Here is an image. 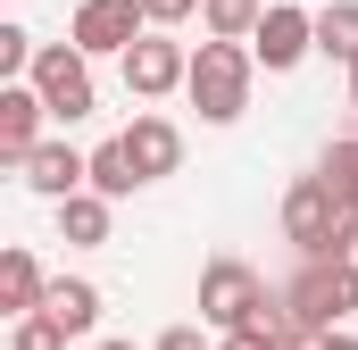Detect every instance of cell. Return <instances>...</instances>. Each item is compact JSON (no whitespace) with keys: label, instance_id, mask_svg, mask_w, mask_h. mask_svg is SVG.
Wrapping results in <instances>:
<instances>
[{"label":"cell","instance_id":"cell-1","mask_svg":"<svg viewBox=\"0 0 358 350\" xmlns=\"http://www.w3.org/2000/svg\"><path fill=\"white\" fill-rule=\"evenodd\" d=\"M358 309V259H308L300 267V284L292 292H275L267 317L259 326H317V334H334V317H350Z\"/></svg>","mask_w":358,"mask_h":350},{"label":"cell","instance_id":"cell-2","mask_svg":"<svg viewBox=\"0 0 358 350\" xmlns=\"http://www.w3.org/2000/svg\"><path fill=\"white\" fill-rule=\"evenodd\" d=\"M283 234L300 242V259H350L358 251V209H342L317 175H300L283 192Z\"/></svg>","mask_w":358,"mask_h":350},{"label":"cell","instance_id":"cell-3","mask_svg":"<svg viewBox=\"0 0 358 350\" xmlns=\"http://www.w3.org/2000/svg\"><path fill=\"white\" fill-rule=\"evenodd\" d=\"M183 92H192V108H200L208 125H234L242 100H250V50H242V42H200Z\"/></svg>","mask_w":358,"mask_h":350},{"label":"cell","instance_id":"cell-4","mask_svg":"<svg viewBox=\"0 0 358 350\" xmlns=\"http://www.w3.org/2000/svg\"><path fill=\"white\" fill-rule=\"evenodd\" d=\"M267 300H275V292H267L242 259H217L208 275H200V326H217V334L259 326V317H267Z\"/></svg>","mask_w":358,"mask_h":350},{"label":"cell","instance_id":"cell-5","mask_svg":"<svg viewBox=\"0 0 358 350\" xmlns=\"http://www.w3.org/2000/svg\"><path fill=\"white\" fill-rule=\"evenodd\" d=\"M34 92H42V108H50V117H67V125L100 108V100H92V59L76 50V42H50V50L34 59Z\"/></svg>","mask_w":358,"mask_h":350},{"label":"cell","instance_id":"cell-6","mask_svg":"<svg viewBox=\"0 0 358 350\" xmlns=\"http://www.w3.org/2000/svg\"><path fill=\"white\" fill-rule=\"evenodd\" d=\"M142 25H150L142 0H84V8H76V50H84V59H108V50L125 59V50L142 42Z\"/></svg>","mask_w":358,"mask_h":350},{"label":"cell","instance_id":"cell-7","mask_svg":"<svg viewBox=\"0 0 358 350\" xmlns=\"http://www.w3.org/2000/svg\"><path fill=\"white\" fill-rule=\"evenodd\" d=\"M176 84H192V59H183L176 42L142 34V42L125 50V92H134V100H159V92H176Z\"/></svg>","mask_w":358,"mask_h":350},{"label":"cell","instance_id":"cell-8","mask_svg":"<svg viewBox=\"0 0 358 350\" xmlns=\"http://www.w3.org/2000/svg\"><path fill=\"white\" fill-rule=\"evenodd\" d=\"M42 117H50V108H42L34 84H0V159H8V167H25V159L42 150Z\"/></svg>","mask_w":358,"mask_h":350},{"label":"cell","instance_id":"cell-9","mask_svg":"<svg viewBox=\"0 0 358 350\" xmlns=\"http://www.w3.org/2000/svg\"><path fill=\"white\" fill-rule=\"evenodd\" d=\"M308 50H317V17H308V8H267V25L250 34V59H267L275 76L300 67Z\"/></svg>","mask_w":358,"mask_h":350},{"label":"cell","instance_id":"cell-10","mask_svg":"<svg viewBox=\"0 0 358 350\" xmlns=\"http://www.w3.org/2000/svg\"><path fill=\"white\" fill-rule=\"evenodd\" d=\"M25 183H34L42 200H76V192L92 183V159H84V150H67V142H42V150L25 159Z\"/></svg>","mask_w":358,"mask_h":350},{"label":"cell","instance_id":"cell-11","mask_svg":"<svg viewBox=\"0 0 358 350\" xmlns=\"http://www.w3.org/2000/svg\"><path fill=\"white\" fill-rule=\"evenodd\" d=\"M117 142L134 150V167H142V183L176 175V159H183V134L167 125V117H134V134H117Z\"/></svg>","mask_w":358,"mask_h":350},{"label":"cell","instance_id":"cell-12","mask_svg":"<svg viewBox=\"0 0 358 350\" xmlns=\"http://www.w3.org/2000/svg\"><path fill=\"white\" fill-rule=\"evenodd\" d=\"M42 292H50V284H42V267H34V251H8V259H0V309L34 317V309H42Z\"/></svg>","mask_w":358,"mask_h":350},{"label":"cell","instance_id":"cell-13","mask_svg":"<svg viewBox=\"0 0 358 350\" xmlns=\"http://www.w3.org/2000/svg\"><path fill=\"white\" fill-rule=\"evenodd\" d=\"M42 309H50L67 334H92V317H100V292H92V284H76V275H59V284L42 292Z\"/></svg>","mask_w":358,"mask_h":350},{"label":"cell","instance_id":"cell-14","mask_svg":"<svg viewBox=\"0 0 358 350\" xmlns=\"http://www.w3.org/2000/svg\"><path fill=\"white\" fill-rule=\"evenodd\" d=\"M317 50H325V59H342V67H358V0L317 8Z\"/></svg>","mask_w":358,"mask_h":350},{"label":"cell","instance_id":"cell-15","mask_svg":"<svg viewBox=\"0 0 358 350\" xmlns=\"http://www.w3.org/2000/svg\"><path fill=\"white\" fill-rule=\"evenodd\" d=\"M200 17H208V42H250L267 25V0H208Z\"/></svg>","mask_w":358,"mask_h":350},{"label":"cell","instance_id":"cell-16","mask_svg":"<svg viewBox=\"0 0 358 350\" xmlns=\"http://www.w3.org/2000/svg\"><path fill=\"white\" fill-rule=\"evenodd\" d=\"M134 183H142V167H134L125 142H100V150H92V192H100V200H125Z\"/></svg>","mask_w":358,"mask_h":350},{"label":"cell","instance_id":"cell-17","mask_svg":"<svg viewBox=\"0 0 358 350\" xmlns=\"http://www.w3.org/2000/svg\"><path fill=\"white\" fill-rule=\"evenodd\" d=\"M59 234H67V242H108V200H100V192H76V200H59Z\"/></svg>","mask_w":358,"mask_h":350},{"label":"cell","instance_id":"cell-18","mask_svg":"<svg viewBox=\"0 0 358 350\" xmlns=\"http://www.w3.org/2000/svg\"><path fill=\"white\" fill-rule=\"evenodd\" d=\"M317 183L342 200V209H358V134H342L334 150H325V167H317Z\"/></svg>","mask_w":358,"mask_h":350},{"label":"cell","instance_id":"cell-19","mask_svg":"<svg viewBox=\"0 0 358 350\" xmlns=\"http://www.w3.org/2000/svg\"><path fill=\"white\" fill-rule=\"evenodd\" d=\"M76 334L50 317V309H34V317H17V350H67Z\"/></svg>","mask_w":358,"mask_h":350},{"label":"cell","instance_id":"cell-20","mask_svg":"<svg viewBox=\"0 0 358 350\" xmlns=\"http://www.w3.org/2000/svg\"><path fill=\"white\" fill-rule=\"evenodd\" d=\"M42 50H34V34L25 25H0V76H17V67H34Z\"/></svg>","mask_w":358,"mask_h":350},{"label":"cell","instance_id":"cell-21","mask_svg":"<svg viewBox=\"0 0 358 350\" xmlns=\"http://www.w3.org/2000/svg\"><path fill=\"white\" fill-rule=\"evenodd\" d=\"M192 8H208V0H142V17H150V25H183Z\"/></svg>","mask_w":358,"mask_h":350},{"label":"cell","instance_id":"cell-22","mask_svg":"<svg viewBox=\"0 0 358 350\" xmlns=\"http://www.w3.org/2000/svg\"><path fill=\"white\" fill-rule=\"evenodd\" d=\"M159 350H217V342H208L200 326H167V334H159Z\"/></svg>","mask_w":358,"mask_h":350},{"label":"cell","instance_id":"cell-23","mask_svg":"<svg viewBox=\"0 0 358 350\" xmlns=\"http://www.w3.org/2000/svg\"><path fill=\"white\" fill-rule=\"evenodd\" d=\"M217 350H283V342H275L267 326H242V334H225V342H217Z\"/></svg>","mask_w":358,"mask_h":350},{"label":"cell","instance_id":"cell-24","mask_svg":"<svg viewBox=\"0 0 358 350\" xmlns=\"http://www.w3.org/2000/svg\"><path fill=\"white\" fill-rule=\"evenodd\" d=\"M325 350H358V334H325Z\"/></svg>","mask_w":358,"mask_h":350},{"label":"cell","instance_id":"cell-25","mask_svg":"<svg viewBox=\"0 0 358 350\" xmlns=\"http://www.w3.org/2000/svg\"><path fill=\"white\" fill-rule=\"evenodd\" d=\"M350 108H358V67H350Z\"/></svg>","mask_w":358,"mask_h":350},{"label":"cell","instance_id":"cell-26","mask_svg":"<svg viewBox=\"0 0 358 350\" xmlns=\"http://www.w3.org/2000/svg\"><path fill=\"white\" fill-rule=\"evenodd\" d=\"M100 350H134V342H100Z\"/></svg>","mask_w":358,"mask_h":350}]
</instances>
